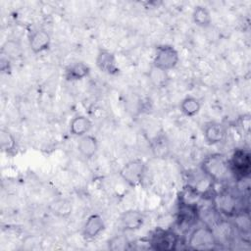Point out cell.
Returning <instances> with one entry per match:
<instances>
[{"label":"cell","instance_id":"obj_22","mask_svg":"<svg viewBox=\"0 0 251 251\" xmlns=\"http://www.w3.org/2000/svg\"><path fill=\"white\" fill-rule=\"evenodd\" d=\"M152 151L154 153V155L156 156V158H165L169 151V144L168 141L165 139V137L163 136H159L156 137L153 142H152Z\"/></svg>","mask_w":251,"mask_h":251},{"label":"cell","instance_id":"obj_11","mask_svg":"<svg viewBox=\"0 0 251 251\" xmlns=\"http://www.w3.org/2000/svg\"><path fill=\"white\" fill-rule=\"evenodd\" d=\"M105 228V223L99 214L90 215L83 226H82V236L86 240H91L96 238Z\"/></svg>","mask_w":251,"mask_h":251},{"label":"cell","instance_id":"obj_7","mask_svg":"<svg viewBox=\"0 0 251 251\" xmlns=\"http://www.w3.org/2000/svg\"><path fill=\"white\" fill-rule=\"evenodd\" d=\"M146 216L140 210L130 209L123 212L119 217V226L124 231L139 229L145 223Z\"/></svg>","mask_w":251,"mask_h":251},{"label":"cell","instance_id":"obj_2","mask_svg":"<svg viewBox=\"0 0 251 251\" xmlns=\"http://www.w3.org/2000/svg\"><path fill=\"white\" fill-rule=\"evenodd\" d=\"M152 249L157 251H172L179 243V235L174 229L156 228L149 239Z\"/></svg>","mask_w":251,"mask_h":251},{"label":"cell","instance_id":"obj_9","mask_svg":"<svg viewBox=\"0 0 251 251\" xmlns=\"http://www.w3.org/2000/svg\"><path fill=\"white\" fill-rule=\"evenodd\" d=\"M51 44V36L47 30L37 28L28 36V46L34 54L46 51Z\"/></svg>","mask_w":251,"mask_h":251},{"label":"cell","instance_id":"obj_24","mask_svg":"<svg viewBox=\"0 0 251 251\" xmlns=\"http://www.w3.org/2000/svg\"><path fill=\"white\" fill-rule=\"evenodd\" d=\"M127 245L128 241L124 235H116L108 241V247L111 250H126Z\"/></svg>","mask_w":251,"mask_h":251},{"label":"cell","instance_id":"obj_8","mask_svg":"<svg viewBox=\"0 0 251 251\" xmlns=\"http://www.w3.org/2000/svg\"><path fill=\"white\" fill-rule=\"evenodd\" d=\"M95 64L100 72L109 75H117L120 73L116 56L110 50L103 48L99 49L96 55Z\"/></svg>","mask_w":251,"mask_h":251},{"label":"cell","instance_id":"obj_14","mask_svg":"<svg viewBox=\"0 0 251 251\" xmlns=\"http://www.w3.org/2000/svg\"><path fill=\"white\" fill-rule=\"evenodd\" d=\"M90 73V67L83 62H74L65 69V78L68 81H77L83 79Z\"/></svg>","mask_w":251,"mask_h":251},{"label":"cell","instance_id":"obj_19","mask_svg":"<svg viewBox=\"0 0 251 251\" xmlns=\"http://www.w3.org/2000/svg\"><path fill=\"white\" fill-rule=\"evenodd\" d=\"M0 146L2 151L7 154H11L17 149L16 137L6 128L0 129Z\"/></svg>","mask_w":251,"mask_h":251},{"label":"cell","instance_id":"obj_1","mask_svg":"<svg viewBox=\"0 0 251 251\" xmlns=\"http://www.w3.org/2000/svg\"><path fill=\"white\" fill-rule=\"evenodd\" d=\"M202 172L216 181L226 179L230 173L228 161L222 154H211L205 157L201 163Z\"/></svg>","mask_w":251,"mask_h":251},{"label":"cell","instance_id":"obj_6","mask_svg":"<svg viewBox=\"0 0 251 251\" xmlns=\"http://www.w3.org/2000/svg\"><path fill=\"white\" fill-rule=\"evenodd\" d=\"M230 173L237 178H246L251 173L250 153L245 149H237L228 161Z\"/></svg>","mask_w":251,"mask_h":251},{"label":"cell","instance_id":"obj_21","mask_svg":"<svg viewBox=\"0 0 251 251\" xmlns=\"http://www.w3.org/2000/svg\"><path fill=\"white\" fill-rule=\"evenodd\" d=\"M216 205L218 206V209L220 211L228 215L234 214V211L236 210L235 199L232 197L231 194L228 193H223L219 195Z\"/></svg>","mask_w":251,"mask_h":251},{"label":"cell","instance_id":"obj_12","mask_svg":"<svg viewBox=\"0 0 251 251\" xmlns=\"http://www.w3.org/2000/svg\"><path fill=\"white\" fill-rule=\"evenodd\" d=\"M198 218L199 211L195 204L190 202H184L180 204L177 216V221L179 225L190 226L196 223Z\"/></svg>","mask_w":251,"mask_h":251},{"label":"cell","instance_id":"obj_3","mask_svg":"<svg viewBox=\"0 0 251 251\" xmlns=\"http://www.w3.org/2000/svg\"><path fill=\"white\" fill-rule=\"evenodd\" d=\"M146 174V164L141 159H133L126 162L120 170L122 179L131 187L139 185Z\"/></svg>","mask_w":251,"mask_h":251},{"label":"cell","instance_id":"obj_4","mask_svg":"<svg viewBox=\"0 0 251 251\" xmlns=\"http://www.w3.org/2000/svg\"><path fill=\"white\" fill-rule=\"evenodd\" d=\"M178 61L179 56L177 50L172 45L164 44L157 47L152 66L162 71L169 72L176 67Z\"/></svg>","mask_w":251,"mask_h":251},{"label":"cell","instance_id":"obj_17","mask_svg":"<svg viewBox=\"0 0 251 251\" xmlns=\"http://www.w3.org/2000/svg\"><path fill=\"white\" fill-rule=\"evenodd\" d=\"M180 112L186 117H194L196 116L201 109V102L198 98L194 96H186L184 97L179 104Z\"/></svg>","mask_w":251,"mask_h":251},{"label":"cell","instance_id":"obj_5","mask_svg":"<svg viewBox=\"0 0 251 251\" xmlns=\"http://www.w3.org/2000/svg\"><path fill=\"white\" fill-rule=\"evenodd\" d=\"M187 243L193 249L212 248L217 243L216 233L208 225L197 226L190 232Z\"/></svg>","mask_w":251,"mask_h":251},{"label":"cell","instance_id":"obj_10","mask_svg":"<svg viewBox=\"0 0 251 251\" xmlns=\"http://www.w3.org/2000/svg\"><path fill=\"white\" fill-rule=\"evenodd\" d=\"M226 135V126L218 122H210L204 126L203 136L209 145H216L221 143Z\"/></svg>","mask_w":251,"mask_h":251},{"label":"cell","instance_id":"obj_16","mask_svg":"<svg viewBox=\"0 0 251 251\" xmlns=\"http://www.w3.org/2000/svg\"><path fill=\"white\" fill-rule=\"evenodd\" d=\"M50 211L55 217L66 219L71 216L73 205L69 199L59 198L50 204Z\"/></svg>","mask_w":251,"mask_h":251},{"label":"cell","instance_id":"obj_23","mask_svg":"<svg viewBox=\"0 0 251 251\" xmlns=\"http://www.w3.org/2000/svg\"><path fill=\"white\" fill-rule=\"evenodd\" d=\"M22 49L20 44L14 40H7L2 46V55L8 59L17 58L21 55Z\"/></svg>","mask_w":251,"mask_h":251},{"label":"cell","instance_id":"obj_18","mask_svg":"<svg viewBox=\"0 0 251 251\" xmlns=\"http://www.w3.org/2000/svg\"><path fill=\"white\" fill-rule=\"evenodd\" d=\"M192 21L200 27H208L212 23V16L208 8L198 5L195 6L192 11Z\"/></svg>","mask_w":251,"mask_h":251},{"label":"cell","instance_id":"obj_15","mask_svg":"<svg viewBox=\"0 0 251 251\" xmlns=\"http://www.w3.org/2000/svg\"><path fill=\"white\" fill-rule=\"evenodd\" d=\"M92 127V122L83 115L75 116L70 122V132L75 136H82L87 134Z\"/></svg>","mask_w":251,"mask_h":251},{"label":"cell","instance_id":"obj_20","mask_svg":"<svg viewBox=\"0 0 251 251\" xmlns=\"http://www.w3.org/2000/svg\"><path fill=\"white\" fill-rule=\"evenodd\" d=\"M148 77H149V80L152 83V85L157 87V88L166 87L167 84L169 83V80H170V76L168 75V72L162 71V70L157 69L153 66H152V68H151V70L148 74Z\"/></svg>","mask_w":251,"mask_h":251},{"label":"cell","instance_id":"obj_13","mask_svg":"<svg viewBox=\"0 0 251 251\" xmlns=\"http://www.w3.org/2000/svg\"><path fill=\"white\" fill-rule=\"evenodd\" d=\"M76 147L83 158L90 159L98 151V140L94 135L87 133L79 137Z\"/></svg>","mask_w":251,"mask_h":251}]
</instances>
